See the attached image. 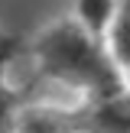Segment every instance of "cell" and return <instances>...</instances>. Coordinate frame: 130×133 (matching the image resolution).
I'll return each instance as SVG.
<instances>
[{
	"label": "cell",
	"mask_w": 130,
	"mask_h": 133,
	"mask_svg": "<svg viewBox=\"0 0 130 133\" xmlns=\"http://www.w3.org/2000/svg\"><path fill=\"white\" fill-rule=\"evenodd\" d=\"M36 55L42 68L58 81L88 88L101 101L117 94L114 58L101 52V45L91 39L88 29H81V23H58L46 29L36 42Z\"/></svg>",
	"instance_id": "obj_1"
},
{
	"label": "cell",
	"mask_w": 130,
	"mask_h": 133,
	"mask_svg": "<svg viewBox=\"0 0 130 133\" xmlns=\"http://www.w3.org/2000/svg\"><path fill=\"white\" fill-rule=\"evenodd\" d=\"M84 133H130V94H114L98 101L91 110L75 117Z\"/></svg>",
	"instance_id": "obj_2"
},
{
	"label": "cell",
	"mask_w": 130,
	"mask_h": 133,
	"mask_svg": "<svg viewBox=\"0 0 130 133\" xmlns=\"http://www.w3.org/2000/svg\"><path fill=\"white\" fill-rule=\"evenodd\" d=\"M110 52L120 65H130V0H120L110 19Z\"/></svg>",
	"instance_id": "obj_3"
},
{
	"label": "cell",
	"mask_w": 130,
	"mask_h": 133,
	"mask_svg": "<svg viewBox=\"0 0 130 133\" xmlns=\"http://www.w3.org/2000/svg\"><path fill=\"white\" fill-rule=\"evenodd\" d=\"M78 19L88 32L107 29L114 19V0H78Z\"/></svg>",
	"instance_id": "obj_4"
},
{
	"label": "cell",
	"mask_w": 130,
	"mask_h": 133,
	"mask_svg": "<svg viewBox=\"0 0 130 133\" xmlns=\"http://www.w3.org/2000/svg\"><path fill=\"white\" fill-rule=\"evenodd\" d=\"M6 52H10V42L0 39V133H10V130H13V107H16V94L3 84V62H6Z\"/></svg>",
	"instance_id": "obj_5"
},
{
	"label": "cell",
	"mask_w": 130,
	"mask_h": 133,
	"mask_svg": "<svg viewBox=\"0 0 130 133\" xmlns=\"http://www.w3.org/2000/svg\"><path fill=\"white\" fill-rule=\"evenodd\" d=\"M68 127H75V117L65 120L58 114H32L23 120V133H65Z\"/></svg>",
	"instance_id": "obj_6"
}]
</instances>
